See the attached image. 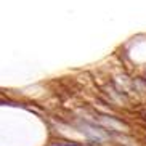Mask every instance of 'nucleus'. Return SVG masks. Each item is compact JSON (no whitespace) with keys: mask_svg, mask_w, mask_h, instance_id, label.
Listing matches in <instances>:
<instances>
[]
</instances>
